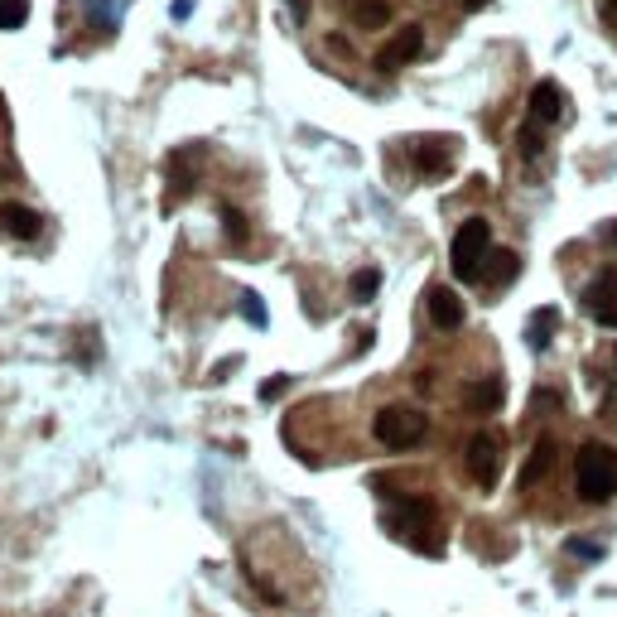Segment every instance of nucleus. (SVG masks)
Wrapping results in <instances>:
<instances>
[{
  "label": "nucleus",
  "mask_w": 617,
  "mask_h": 617,
  "mask_svg": "<svg viewBox=\"0 0 617 617\" xmlns=\"http://www.w3.org/2000/svg\"><path fill=\"white\" fill-rule=\"evenodd\" d=\"M574 492L584 502H613L617 497V454L608 444H584L574 458Z\"/></svg>",
  "instance_id": "nucleus-1"
},
{
  "label": "nucleus",
  "mask_w": 617,
  "mask_h": 617,
  "mask_svg": "<svg viewBox=\"0 0 617 617\" xmlns=\"http://www.w3.org/2000/svg\"><path fill=\"white\" fill-rule=\"evenodd\" d=\"M386 526L401 540H410L415 550H430V555L444 550V540H439V511H434L430 497H405V502H396V511L386 516Z\"/></svg>",
  "instance_id": "nucleus-2"
},
{
  "label": "nucleus",
  "mask_w": 617,
  "mask_h": 617,
  "mask_svg": "<svg viewBox=\"0 0 617 617\" xmlns=\"http://www.w3.org/2000/svg\"><path fill=\"white\" fill-rule=\"evenodd\" d=\"M487 256H492V227L483 217H468L454 232V246H449V266H454L458 280H483Z\"/></svg>",
  "instance_id": "nucleus-3"
},
{
  "label": "nucleus",
  "mask_w": 617,
  "mask_h": 617,
  "mask_svg": "<svg viewBox=\"0 0 617 617\" xmlns=\"http://www.w3.org/2000/svg\"><path fill=\"white\" fill-rule=\"evenodd\" d=\"M372 434L386 449H415V444H425L430 420H425L420 410H410V405H386V410H376Z\"/></svg>",
  "instance_id": "nucleus-4"
},
{
  "label": "nucleus",
  "mask_w": 617,
  "mask_h": 617,
  "mask_svg": "<svg viewBox=\"0 0 617 617\" xmlns=\"http://www.w3.org/2000/svg\"><path fill=\"white\" fill-rule=\"evenodd\" d=\"M463 468H468V478L483 487V492H492L497 478H502V434H492V430L473 434L468 449H463Z\"/></svg>",
  "instance_id": "nucleus-5"
},
{
  "label": "nucleus",
  "mask_w": 617,
  "mask_h": 617,
  "mask_svg": "<svg viewBox=\"0 0 617 617\" xmlns=\"http://www.w3.org/2000/svg\"><path fill=\"white\" fill-rule=\"evenodd\" d=\"M584 314L598 328H617V266L598 270V280H589L584 290Z\"/></svg>",
  "instance_id": "nucleus-6"
},
{
  "label": "nucleus",
  "mask_w": 617,
  "mask_h": 617,
  "mask_svg": "<svg viewBox=\"0 0 617 617\" xmlns=\"http://www.w3.org/2000/svg\"><path fill=\"white\" fill-rule=\"evenodd\" d=\"M420 49H425V29L405 25V29H396V34L381 44L376 68H381V73H396V68H405V63H410V58H420Z\"/></svg>",
  "instance_id": "nucleus-7"
},
{
  "label": "nucleus",
  "mask_w": 617,
  "mask_h": 617,
  "mask_svg": "<svg viewBox=\"0 0 617 617\" xmlns=\"http://www.w3.org/2000/svg\"><path fill=\"white\" fill-rule=\"evenodd\" d=\"M526 107H531V121H536V126H555V121L564 116V107H569V97H564L560 82L545 78V82L531 87V102H526Z\"/></svg>",
  "instance_id": "nucleus-8"
},
{
  "label": "nucleus",
  "mask_w": 617,
  "mask_h": 617,
  "mask_svg": "<svg viewBox=\"0 0 617 617\" xmlns=\"http://www.w3.org/2000/svg\"><path fill=\"white\" fill-rule=\"evenodd\" d=\"M555 468V439L550 434H540L536 439V449L526 454V463H521V478H516V487L521 492H531L536 483H545V473Z\"/></svg>",
  "instance_id": "nucleus-9"
},
{
  "label": "nucleus",
  "mask_w": 617,
  "mask_h": 617,
  "mask_svg": "<svg viewBox=\"0 0 617 617\" xmlns=\"http://www.w3.org/2000/svg\"><path fill=\"white\" fill-rule=\"evenodd\" d=\"M410 160L420 174H444L449 164H454V140H415V150H410Z\"/></svg>",
  "instance_id": "nucleus-10"
},
{
  "label": "nucleus",
  "mask_w": 617,
  "mask_h": 617,
  "mask_svg": "<svg viewBox=\"0 0 617 617\" xmlns=\"http://www.w3.org/2000/svg\"><path fill=\"white\" fill-rule=\"evenodd\" d=\"M430 319H434V328H444V333L463 328V299H458L454 290H444V285H434L430 290Z\"/></svg>",
  "instance_id": "nucleus-11"
},
{
  "label": "nucleus",
  "mask_w": 617,
  "mask_h": 617,
  "mask_svg": "<svg viewBox=\"0 0 617 617\" xmlns=\"http://www.w3.org/2000/svg\"><path fill=\"white\" fill-rule=\"evenodd\" d=\"M0 227H5L10 237H20V242H34L44 222H39V213L25 208V203H0Z\"/></svg>",
  "instance_id": "nucleus-12"
},
{
  "label": "nucleus",
  "mask_w": 617,
  "mask_h": 617,
  "mask_svg": "<svg viewBox=\"0 0 617 617\" xmlns=\"http://www.w3.org/2000/svg\"><path fill=\"white\" fill-rule=\"evenodd\" d=\"M343 10L357 29H381L391 20V0H343Z\"/></svg>",
  "instance_id": "nucleus-13"
},
{
  "label": "nucleus",
  "mask_w": 617,
  "mask_h": 617,
  "mask_svg": "<svg viewBox=\"0 0 617 617\" xmlns=\"http://www.w3.org/2000/svg\"><path fill=\"white\" fill-rule=\"evenodd\" d=\"M502 396H507V391H502V381H497V376H483V381H473V386L463 391L468 410H478V415H492V410L502 405Z\"/></svg>",
  "instance_id": "nucleus-14"
},
{
  "label": "nucleus",
  "mask_w": 617,
  "mask_h": 617,
  "mask_svg": "<svg viewBox=\"0 0 617 617\" xmlns=\"http://www.w3.org/2000/svg\"><path fill=\"white\" fill-rule=\"evenodd\" d=\"M555 333H560V309H536L531 323H526V343H531V352H545Z\"/></svg>",
  "instance_id": "nucleus-15"
},
{
  "label": "nucleus",
  "mask_w": 617,
  "mask_h": 617,
  "mask_svg": "<svg viewBox=\"0 0 617 617\" xmlns=\"http://www.w3.org/2000/svg\"><path fill=\"white\" fill-rule=\"evenodd\" d=\"M487 261H492V266L483 270V280H487V285H507L511 275L521 270V261H516V251H492Z\"/></svg>",
  "instance_id": "nucleus-16"
},
{
  "label": "nucleus",
  "mask_w": 617,
  "mask_h": 617,
  "mask_svg": "<svg viewBox=\"0 0 617 617\" xmlns=\"http://www.w3.org/2000/svg\"><path fill=\"white\" fill-rule=\"evenodd\" d=\"M376 290H381V270H357V275H352V299H357V304H367Z\"/></svg>",
  "instance_id": "nucleus-17"
},
{
  "label": "nucleus",
  "mask_w": 617,
  "mask_h": 617,
  "mask_svg": "<svg viewBox=\"0 0 617 617\" xmlns=\"http://www.w3.org/2000/svg\"><path fill=\"white\" fill-rule=\"evenodd\" d=\"M545 126H536V121H526V126H521V135H516V145H521V155H526V160H536L540 150H545Z\"/></svg>",
  "instance_id": "nucleus-18"
},
{
  "label": "nucleus",
  "mask_w": 617,
  "mask_h": 617,
  "mask_svg": "<svg viewBox=\"0 0 617 617\" xmlns=\"http://www.w3.org/2000/svg\"><path fill=\"white\" fill-rule=\"evenodd\" d=\"M29 20V0H0V29H20Z\"/></svg>",
  "instance_id": "nucleus-19"
},
{
  "label": "nucleus",
  "mask_w": 617,
  "mask_h": 617,
  "mask_svg": "<svg viewBox=\"0 0 617 617\" xmlns=\"http://www.w3.org/2000/svg\"><path fill=\"white\" fill-rule=\"evenodd\" d=\"M564 550L574 555V560H603V540H584V536H569L564 540Z\"/></svg>",
  "instance_id": "nucleus-20"
},
{
  "label": "nucleus",
  "mask_w": 617,
  "mask_h": 617,
  "mask_svg": "<svg viewBox=\"0 0 617 617\" xmlns=\"http://www.w3.org/2000/svg\"><path fill=\"white\" fill-rule=\"evenodd\" d=\"M222 237H227V242H237V246L246 242V217L237 213V208H222Z\"/></svg>",
  "instance_id": "nucleus-21"
},
{
  "label": "nucleus",
  "mask_w": 617,
  "mask_h": 617,
  "mask_svg": "<svg viewBox=\"0 0 617 617\" xmlns=\"http://www.w3.org/2000/svg\"><path fill=\"white\" fill-rule=\"evenodd\" d=\"M285 386H290L285 376H270V381H261V401H275V396H280Z\"/></svg>",
  "instance_id": "nucleus-22"
},
{
  "label": "nucleus",
  "mask_w": 617,
  "mask_h": 617,
  "mask_svg": "<svg viewBox=\"0 0 617 617\" xmlns=\"http://www.w3.org/2000/svg\"><path fill=\"white\" fill-rule=\"evenodd\" d=\"M242 314L251 323H266V314H261V304H256V295H242Z\"/></svg>",
  "instance_id": "nucleus-23"
},
{
  "label": "nucleus",
  "mask_w": 617,
  "mask_h": 617,
  "mask_svg": "<svg viewBox=\"0 0 617 617\" xmlns=\"http://www.w3.org/2000/svg\"><path fill=\"white\" fill-rule=\"evenodd\" d=\"M285 5H290V15H295L299 25H304V20H309V0H285Z\"/></svg>",
  "instance_id": "nucleus-24"
},
{
  "label": "nucleus",
  "mask_w": 617,
  "mask_h": 617,
  "mask_svg": "<svg viewBox=\"0 0 617 617\" xmlns=\"http://www.w3.org/2000/svg\"><path fill=\"white\" fill-rule=\"evenodd\" d=\"M598 10H603V20L617 29V0H598Z\"/></svg>",
  "instance_id": "nucleus-25"
},
{
  "label": "nucleus",
  "mask_w": 617,
  "mask_h": 617,
  "mask_svg": "<svg viewBox=\"0 0 617 617\" xmlns=\"http://www.w3.org/2000/svg\"><path fill=\"white\" fill-rule=\"evenodd\" d=\"M598 237H603V242H617V222H608V227H603Z\"/></svg>",
  "instance_id": "nucleus-26"
},
{
  "label": "nucleus",
  "mask_w": 617,
  "mask_h": 617,
  "mask_svg": "<svg viewBox=\"0 0 617 617\" xmlns=\"http://www.w3.org/2000/svg\"><path fill=\"white\" fill-rule=\"evenodd\" d=\"M613 357H617V352H613Z\"/></svg>",
  "instance_id": "nucleus-27"
}]
</instances>
